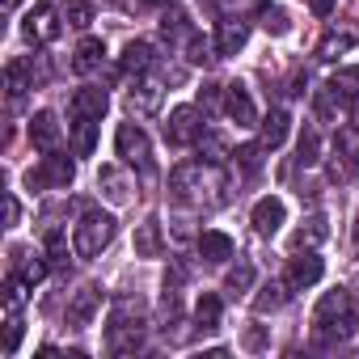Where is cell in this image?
<instances>
[{
    "mask_svg": "<svg viewBox=\"0 0 359 359\" xmlns=\"http://www.w3.org/2000/svg\"><path fill=\"white\" fill-rule=\"evenodd\" d=\"M165 241H161V224L156 220H144L135 229V258H161Z\"/></svg>",
    "mask_w": 359,
    "mask_h": 359,
    "instance_id": "25",
    "label": "cell"
},
{
    "mask_svg": "<svg viewBox=\"0 0 359 359\" xmlns=\"http://www.w3.org/2000/svg\"><path fill=\"white\" fill-rule=\"evenodd\" d=\"M262 26H266L271 34H287V13H283V9H271V5H266V9H262Z\"/></svg>",
    "mask_w": 359,
    "mask_h": 359,
    "instance_id": "40",
    "label": "cell"
},
{
    "mask_svg": "<svg viewBox=\"0 0 359 359\" xmlns=\"http://www.w3.org/2000/svg\"><path fill=\"white\" fill-rule=\"evenodd\" d=\"M245 346H250V351H262V346H266V330H262V325H250V330H245Z\"/></svg>",
    "mask_w": 359,
    "mask_h": 359,
    "instance_id": "42",
    "label": "cell"
},
{
    "mask_svg": "<svg viewBox=\"0 0 359 359\" xmlns=\"http://www.w3.org/2000/svg\"><path fill=\"white\" fill-rule=\"evenodd\" d=\"M152 68V47L148 43H127V51H123V72H135V76H144Z\"/></svg>",
    "mask_w": 359,
    "mask_h": 359,
    "instance_id": "27",
    "label": "cell"
},
{
    "mask_svg": "<svg viewBox=\"0 0 359 359\" xmlns=\"http://www.w3.org/2000/svg\"><path fill=\"white\" fill-rule=\"evenodd\" d=\"M106 106H110V97H106V89H97V85H81V89L72 93V102H68L72 118H97V123H102Z\"/></svg>",
    "mask_w": 359,
    "mask_h": 359,
    "instance_id": "11",
    "label": "cell"
},
{
    "mask_svg": "<svg viewBox=\"0 0 359 359\" xmlns=\"http://www.w3.org/2000/svg\"><path fill=\"white\" fill-rule=\"evenodd\" d=\"M169 195L177 203H195V208H220L229 199V177L216 161H187L169 173Z\"/></svg>",
    "mask_w": 359,
    "mask_h": 359,
    "instance_id": "1",
    "label": "cell"
},
{
    "mask_svg": "<svg viewBox=\"0 0 359 359\" xmlns=\"http://www.w3.org/2000/svg\"><path fill=\"white\" fill-rule=\"evenodd\" d=\"M22 334H26V321H22V313H5V355H13V351H18Z\"/></svg>",
    "mask_w": 359,
    "mask_h": 359,
    "instance_id": "36",
    "label": "cell"
},
{
    "mask_svg": "<svg viewBox=\"0 0 359 359\" xmlns=\"http://www.w3.org/2000/svg\"><path fill=\"white\" fill-rule=\"evenodd\" d=\"M245 43H250V22H241V18H220V26H216V51H220V55H237Z\"/></svg>",
    "mask_w": 359,
    "mask_h": 359,
    "instance_id": "15",
    "label": "cell"
},
{
    "mask_svg": "<svg viewBox=\"0 0 359 359\" xmlns=\"http://www.w3.org/2000/svg\"><path fill=\"white\" fill-rule=\"evenodd\" d=\"M216 102H220V85H203V89H199V106L216 110Z\"/></svg>",
    "mask_w": 359,
    "mask_h": 359,
    "instance_id": "43",
    "label": "cell"
},
{
    "mask_svg": "<svg viewBox=\"0 0 359 359\" xmlns=\"http://www.w3.org/2000/svg\"><path fill=\"white\" fill-rule=\"evenodd\" d=\"M287 292H292L287 283H266V287L254 296V313H275V309L287 300Z\"/></svg>",
    "mask_w": 359,
    "mask_h": 359,
    "instance_id": "30",
    "label": "cell"
},
{
    "mask_svg": "<svg viewBox=\"0 0 359 359\" xmlns=\"http://www.w3.org/2000/svg\"><path fill=\"white\" fill-rule=\"evenodd\" d=\"M5 9H18V0H5Z\"/></svg>",
    "mask_w": 359,
    "mask_h": 359,
    "instance_id": "47",
    "label": "cell"
},
{
    "mask_svg": "<svg viewBox=\"0 0 359 359\" xmlns=\"http://www.w3.org/2000/svg\"><path fill=\"white\" fill-rule=\"evenodd\" d=\"M161 97H165V81H161V76H140V81L131 85V93H127V106H131L135 114H152V110L161 106Z\"/></svg>",
    "mask_w": 359,
    "mask_h": 359,
    "instance_id": "10",
    "label": "cell"
},
{
    "mask_svg": "<svg viewBox=\"0 0 359 359\" xmlns=\"http://www.w3.org/2000/svg\"><path fill=\"white\" fill-rule=\"evenodd\" d=\"M5 89H9L13 102H18L26 89H34V85H30V60H13V64L5 68Z\"/></svg>",
    "mask_w": 359,
    "mask_h": 359,
    "instance_id": "28",
    "label": "cell"
},
{
    "mask_svg": "<svg viewBox=\"0 0 359 359\" xmlns=\"http://www.w3.org/2000/svg\"><path fill=\"white\" fill-rule=\"evenodd\" d=\"M313 110H317V123L342 127V123H346V110H351V102L325 85V89H317V93H313Z\"/></svg>",
    "mask_w": 359,
    "mask_h": 359,
    "instance_id": "14",
    "label": "cell"
},
{
    "mask_svg": "<svg viewBox=\"0 0 359 359\" xmlns=\"http://www.w3.org/2000/svg\"><path fill=\"white\" fill-rule=\"evenodd\" d=\"M72 148H76V156H93V148H97V118H76L72 123Z\"/></svg>",
    "mask_w": 359,
    "mask_h": 359,
    "instance_id": "26",
    "label": "cell"
},
{
    "mask_svg": "<svg viewBox=\"0 0 359 359\" xmlns=\"http://www.w3.org/2000/svg\"><path fill=\"white\" fill-rule=\"evenodd\" d=\"M72 177H76V165H72L68 156L47 152V156H43V165L26 173V187H30V191H64Z\"/></svg>",
    "mask_w": 359,
    "mask_h": 359,
    "instance_id": "4",
    "label": "cell"
},
{
    "mask_svg": "<svg viewBox=\"0 0 359 359\" xmlns=\"http://www.w3.org/2000/svg\"><path fill=\"white\" fill-rule=\"evenodd\" d=\"M18 275H22V279L34 287V283H43V279H47V262H43V258H26V254H22V266H18Z\"/></svg>",
    "mask_w": 359,
    "mask_h": 359,
    "instance_id": "38",
    "label": "cell"
},
{
    "mask_svg": "<svg viewBox=\"0 0 359 359\" xmlns=\"http://www.w3.org/2000/svg\"><path fill=\"white\" fill-rule=\"evenodd\" d=\"M30 144H34L39 152H55V148H60V123H55L51 110H39V114L30 118Z\"/></svg>",
    "mask_w": 359,
    "mask_h": 359,
    "instance_id": "17",
    "label": "cell"
},
{
    "mask_svg": "<svg viewBox=\"0 0 359 359\" xmlns=\"http://www.w3.org/2000/svg\"><path fill=\"white\" fill-rule=\"evenodd\" d=\"M114 152H118L127 165H135V169H152V144H148V135H144L140 123H118V131H114Z\"/></svg>",
    "mask_w": 359,
    "mask_h": 359,
    "instance_id": "5",
    "label": "cell"
},
{
    "mask_svg": "<svg viewBox=\"0 0 359 359\" xmlns=\"http://www.w3.org/2000/svg\"><path fill=\"white\" fill-rule=\"evenodd\" d=\"M26 279L22 275H9V283H5V313H22V304H26Z\"/></svg>",
    "mask_w": 359,
    "mask_h": 359,
    "instance_id": "35",
    "label": "cell"
},
{
    "mask_svg": "<svg viewBox=\"0 0 359 359\" xmlns=\"http://www.w3.org/2000/svg\"><path fill=\"white\" fill-rule=\"evenodd\" d=\"M355 47V30H330L321 43H317V60H325V64H334L338 55H346Z\"/></svg>",
    "mask_w": 359,
    "mask_h": 359,
    "instance_id": "23",
    "label": "cell"
},
{
    "mask_svg": "<svg viewBox=\"0 0 359 359\" xmlns=\"http://www.w3.org/2000/svg\"><path fill=\"white\" fill-rule=\"evenodd\" d=\"M224 287H229L233 296H237V292H250V287H254V262H250V258H237V266L229 271Z\"/></svg>",
    "mask_w": 359,
    "mask_h": 359,
    "instance_id": "33",
    "label": "cell"
},
{
    "mask_svg": "<svg viewBox=\"0 0 359 359\" xmlns=\"http://www.w3.org/2000/svg\"><path fill=\"white\" fill-rule=\"evenodd\" d=\"M325 85H330L334 93H342L346 102H359V68H342V72H334Z\"/></svg>",
    "mask_w": 359,
    "mask_h": 359,
    "instance_id": "31",
    "label": "cell"
},
{
    "mask_svg": "<svg viewBox=\"0 0 359 359\" xmlns=\"http://www.w3.org/2000/svg\"><path fill=\"white\" fill-rule=\"evenodd\" d=\"M26 39L34 43V47H47V43H55V34H60V13L51 9V5H39V9H30L26 13Z\"/></svg>",
    "mask_w": 359,
    "mask_h": 359,
    "instance_id": "7",
    "label": "cell"
},
{
    "mask_svg": "<svg viewBox=\"0 0 359 359\" xmlns=\"http://www.w3.org/2000/svg\"><path fill=\"white\" fill-rule=\"evenodd\" d=\"M321 275H325V262H321L313 250H304V258H292V266H287V279H283V283H287L292 292H304V287H313Z\"/></svg>",
    "mask_w": 359,
    "mask_h": 359,
    "instance_id": "12",
    "label": "cell"
},
{
    "mask_svg": "<svg viewBox=\"0 0 359 359\" xmlns=\"http://www.w3.org/2000/svg\"><path fill=\"white\" fill-rule=\"evenodd\" d=\"M283 216H287L283 199L266 195V199H258V203H254L250 224H254V233H258V237H275V233H279V224H283Z\"/></svg>",
    "mask_w": 359,
    "mask_h": 359,
    "instance_id": "9",
    "label": "cell"
},
{
    "mask_svg": "<svg viewBox=\"0 0 359 359\" xmlns=\"http://www.w3.org/2000/svg\"><path fill=\"white\" fill-rule=\"evenodd\" d=\"M334 5H338V0H309V9H313L317 18H325V13H334Z\"/></svg>",
    "mask_w": 359,
    "mask_h": 359,
    "instance_id": "45",
    "label": "cell"
},
{
    "mask_svg": "<svg viewBox=\"0 0 359 359\" xmlns=\"http://www.w3.org/2000/svg\"><path fill=\"white\" fill-rule=\"evenodd\" d=\"M287 131H292V118H287V110H271V114L258 123V144H262L266 152H275V148L287 140Z\"/></svg>",
    "mask_w": 359,
    "mask_h": 359,
    "instance_id": "18",
    "label": "cell"
},
{
    "mask_svg": "<svg viewBox=\"0 0 359 359\" xmlns=\"http://www.w3.org/2000/svg\"><path fill=\"white\" fill-rule=\"evenodd\" d=\"M220 313H224L220 296H216V292H203V296L195 300V330L216 334V330H220Z\"/></svg>",
    "mask_w": 359,
    "mask_h": 359,
    "instance_id": "22",
    "label": "cell"
},
{
    "mask_svg": "<svg viewBox=\"0 0 359 359\" xmlns=\"http://www.w3.org/2000/svg\"><path fill=\"white\" fill-rule=\"evenodd\" d=\"M250 9H266V0H237V13H250Z\"/></svg>",
    "mask_w": 359,
    "mask_h": 359,
    "instance_id": "46",
    "label": "cell"
},
{
    "mask_svg": "<svg viewBox=\"0 0 359 359\" xmlns=\"http://www.w3.org/2000/svg\"><path fill=\"white\" fill-rule=\"evenodd\" d=\"M161 34H165L169 43H191L195 30L187 26V13H182V9H169V13L161 18Z\"/></svg>",
    "mask_w": 359,
    "mask_h": 359,
    "instance_id": "29",
    "label": "cell"
},
{
    "mask_svg": "<svg viewBox=\"0 0 359 359\" xmlns=\"http://www.w3.org/2000/svg\"><path fill=\"white\" fill-rule=\"evenodd\" d=\"M47 258H51V266H68V241H64L60 229L47 233Z\"/></svg>",
    "mask_w": 359,
    "mask_h": 359,
    "instance_id": "37",
    "label": "cell"
},
{
    "mask_svg": "<svg viewBox=\"0 0 359 359\" xmlns=\"http://www.w3.org/2000/svg\"><path fill=\"white\" fill-rule=\"evenodd\" d=\"M144 346V321H140V300H118L110 313V330H106V351L110 355H135Z\"/></svg>",
    "mask_w": 359,
    "mask_h": 359,
    "instance_id": "2",
    "label": "cell"
},
{
    "mask_svg": "<svg viewBox=\"0 0 359 359\" xmlns=\"http://www.w3.org/2000/svg\"><path fill=\"white\" fill-rule=\"evenodd\" d=\"M102 60H106V43H102V39H81V47L72 51V68H76L81 76L97 72V68H102Z\"/></svg>",
    "mask_w": 359,
    "mask_h": 359,
    "instance_id": "20",
    "label": "cell"
},
{
    "mask_svg": "<svg viewBox=\"0 0 359 359\" xmlns=\"http://www.w3.org/2000/svg\"><path fill=\"white\" fill-rule=\"evenodd\" d=\"M233 250H237V245H233L229 233H216V229H212V233H199V258H203V262H229Z\"/></svg>",
    "mask_w": 359,
    "mask_h": 359,
    "instance_id": "21",
    "label": "cell"
},
{
    "mask_svg": "<svg viewBox=\"0 0 359 359\" xmlns=\"http://www.w3.org/2000/svg\"><path fill=\"white\" fill-rule=\"evenodd\" d=\"M114 216H106V212H85L81 220H76V229H72V250H76V258H97L110 241H114Z\"/></svg>",
    "mask_w": 359,
    "mask_h": 359,
    "instance_id": "3",
    "label": "cell"
},
{
    "mask_svg": "<svg viewBox=\"0 0 359 359\" xmlns=\"http://www.w3.org/2000/svg\"><path fill=\"white\" fill-rule=\"evenodd\" d=\"M97 187H102V195L110 199V203H131V177L118 169V165H102V173H97Z\"/></svg>",
    "mask_w": 359,
    "mask_h": 359,
    "instance_id": "16",
    "label": "cell"
},
{
    "mask_svg": "<svg viewBox=\"0 0 359 359\" xmlns=\"http://www.w3.org/2000/svg\"><path fill=\"white\" fill-rule=\"evenodd\" d=\"M325 237H330L325 220H321V216H313V220H304V224L292 233V250H296V254H300V250H317Z\"/></svg>",
    "mask_w": 359,
    "mask_h": 359,
    "instance_id": "24",
    "label": "cell"
},
{
    "mask_svg": "<svg viewBox=\"0 0 359 359\" xmlns=\"http://www.w3.org/2000/svg\"><path fill=\"white\" fill-rule=\"evenodd\" d=\"M60 18H64L72 30H89V22H93V5H89V0H68V5L60 9Z\"/></svg>",
    "mask_w": 359,
    "mask_h": 359,
    "instance_id": "32",
    "label": "cell"
},
{
    "mask_svg": "<svg viewBox=\"0 0 359 359\" xmlns=\"http://www.w3.org/2000/svg\"><path fill=\"white\" fill-rule=\"evenodd\" d=\"M97 309H102V287L85 283V287H81V292L68 300V325H72V330H85V325H93Z\"/></svg>",
    "mask_w": 359,
    "mask_h": 359,
    "instance_id": "8",
    "label": "cell"
},
{
    "mask_svg": "<svg viewBox=\"0 0 359 359\" xmlns=\"http://www.w3.org/2000/svg\"><path fill=\"white\" fill-rule=\"evenodd\" d=\"M317 152H321V140H317L313 127H304L300 140H296V161H300V165H317V161H321Z\"/></svg>",
    "mask_w": 359,
    "mask_h": 359,
    "instance_id": "34",
    "label": "cell"
},
{
    "mask_svg": "<svg viewBox=\"0 0 359 359\" xmlns=\"http://www.w3.org/2000/svg\"><path fill=\"white\" fill-rule=\"evenodd\" d=\"M351 309V296L342 292V287H334V292H325L321 300H317V309H313V330H321V325H330V321H338L342 313Z\"/></svg>",
    "mask_w": 359,
    "mask_h": 359,
    "instance_id": "19",
    "label": "cell"
},
{
    "mask_svg": "<svg viewBox=\"0 0 359 359\" xmlns=\"http://www.w3.org/2000/svg\"><path fill=\"white\" fill-rule=\"evenodd\" d=\"M258 152H266V148H262V144H245V148H237L233 156H237V165H241L245 173H258V165H262Z\"/></svg>",
    "mask_w": 359,
    "mask_h": 359,
    "instance_id": "39",
    "label": "cell"
},
{
    "mask_svg": "<svg viewBox=\"0 0 359 359\" xmlns=\"http://www.w3.org/2000/svg\"><path fill=\"white\" fill-rule=\"evenodd\" d=\"M18 216H22V208H18V199L9 195V199H5V224L13 229V224H18Z\"/></svg>",
    "mask_w": 359,
    "mask_h": 359,
    "instance_id": "44",
    "label": "cell"
},
{
    "mask_svg": "<svg viewBox=\"0 0 359 359\" xmlns=\"http://www.w3.org/2000/svg\"><path fill=\"white\" fill-rule=\"evenodd\" d=\"M165 140H169L173 148H191V144H199V140H203V114H199L195 106H177V110H169Z\"/></svg>",
    "mask_w": 359,
    "mask_h": 359,
    "instance_id": "6",
    "label": "cell"
},
{
    "mask_svg": "<svg viewBox=\"0 0 359 359\" xmlns=\"http://www.w3.org/2000/svg\"><path fill=\"white\" fill-rule=\"evenodd\" d=\"M187 60H191V64H203V60H212V55H208V43H203L199 34H191V43H187Z\"/></svg>",
    "mask_w": 359,
    "mask_h": 359,
    "instance_id": "41",
    "label": "cell"
},
{
    "mask_svg": "<svg viewBox=\"0 0 359 359\" xmlns=\"http://www.w3.org/2000/svg\"><path fill=\"white\" fill-rule=\"evenodd\" d=\"M224 114L237 123V127H254L258 123V110H254V97L245 85H229L224 89Z\"/></svg>",
    "mask_w": 359,
    "mask_h": 359,
    "instance_id": "13",
    "label": "cell"
}]
</instances>
